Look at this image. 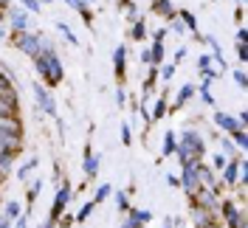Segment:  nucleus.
<instances>
[{
    "mask_svg": "<svg viewBox=\"0 0 248 228\" xmlns=\"http://www.w3.org/2000/svg\"><path fill=\"white\" fill-rule=\"evenodd\" d=\"M85 3H93V0H85Z\"/></svg>",
    "mask_w": 248,
    "mask_h": 228,
    "instance_id": "nucleus-59",
    "label": "nucleus"
},
{
    "mask_svg": "<svg viewBox=\"0 0 248 228\" xmlns=\"http://www.w3.org/2000/svg\"><path fill=\"white\" fill-rule=\"evenodd\" d=\"M110 192H113V189H110L108 183H102V186L96 189V195H93V203H96V206H99V203H105V200L110 198Z\"/></svg>",
    "mask_w": 248,
    "mask_h": 228,
    "instance_id": "nucleus-29",
    "label": "nucleus"
},
{
    "mask_svg": "<svg viewBox=\"0 0 248 228\" xmlns=\"http://www.w3.org/2000/svg\"><path fill=\"white\" fill-rule=\"evenodd\" d=\"M31 91H34V99H37V105H40V110H43V113H48V116H57V102H54V96H51L43 85H34Z\"/></svg>",
    "mask_w": 248,
    "mask_h": 228,
    "instance_id": "nucleus-6",
    "label": "nucleus"
},
{
    "mask_svg": "<svg viewBox=\"0 0 248 228\" xmlns=\"http://www.w3.org/2000/svg\"><path fill=\"white\" fill-rule=\"evenodd\" d=\"M71 195H74V192H71V186L65 183L60 192H57V198H54V206H51V217H48V220H54V223L60 220L62 212H65V206H68V200H71Z\"/></svg>",
    "mask_w": 248,
    "mask_h": 228,
    "instance_id": "nucleus-8",
    "label": "nucleus"
},
{
    "mask_svg": "<svg viewBox=\"0 0 248 228\" xmlns=\"http://www.w3.org/2000/svg\"><path fill=\"white\" fill-rule=\"evenodd\" d=\"M220 203H223L220 209H223V217H226L229 228H237V226H240V220L246 217V214L237 209V200H220Z\"/></svg>",
    "mask_w": 248,
    "mask_h": 228,
    "instance_id": "nucleus-9",
    "label": "nucleus"
},
{
    "mask_svg": "<svg viewBox=\"0 0 248 228\" xmlns=\"http://www.w3.org/2000/svg\"><path fill=\"white\" fill-rule=\"evenodd\" d=\"M181 60H186V48H184V46H181L178 51H175V65H178Z\"/></svg>",
    "mask_w": 248,
    "mask_h": 228,
    "instance_id": "nucleus-49",
    "label": "nucleus"
},
{
    "mask_svg": "<svg viewBox=\"0 0 248 228\" xmlns=\"http://www.w3.org/2000/svg\"><path fill=\"white\" fill-rule=\"evenodd\" d=\"M167 110H170V107H167V99H164V93H161V99L155 102L153 113H150V122H161V119L167 116Z\"/></svg>",
    "mask_w": 248,
    "mask_h": 228,
    "instance_id": "nucleus-19",
    "label": "nucleus"
},
{
    "mask_svg": "<svg viewBox=\"0 0 248 228\" xmlns=\"http://www.w3.org/2000/svg\"><path fill=\"white\" fill-rule=\"evenodd\" d=\"M15 158H17V152H9V150L0 147V169L3 172H9V169L15 167Z\"/></svg>",
    "mask_w": 248,
    "mask_h": 228,
    "instance_id": "nucleus-23",
    "label": "nucleus"
},
{
    "mask_svg": "<svg viewBox=\"0 0 248 228\" xmlns=\"http://www.w3.org/2000/svg\"><path fill=\"white\" fill-rule=\"evenodd\" d=\"M0 228H12V220L6 214H0Z\"/></svg>",
    "mask_w": 248,
    "mask_h": 228,
    "instance_id": "nucleus-50",
    "label": "nucleus"
},
{
    "mask_svg": "<svg viewBox=\"0 0 248 228\" xmlns=\"http://www.w3.org/2000/svg\"><path fill=\"white\" fill-rule=\"evenodd\" d=\"M34 62H37V74L43 76L48 85H60L62 82L65 71H62V62L57 57V51H48L43 57H34Z\"/></svg>",
    "mask_w": 248,
    "mask_h": 228,
    "instance_id": "nucleus-2",
    "label": "nucleus"
},
{
    "mask_svg": "<svg viewBox=\"0 0 248 228\" xmlns=\"http://www.w3.org/2000/svg\"><path fill=\"white\" fill-rule=\"evenodd\" d=\"M234 141V147H240V150H248V133H246V127H240L237 133H232L229 136Z\"/></svg>",
    "mask_w": 248,
    "mask_h": 228,
    "instance_id": "nucleus-24",
    "label": "nucleus"
},
{
    "mask_svg": "<svg viewBox=\"0 0 248 228\" xmlns=\"http://www.w3.org/2000/svg\"><path fill=\"white\" fill-rule=\"evenodd\" d=\"M65 3H68L71 9H77L85 20H91V12H88V3H85V0H65Z\"/></svg>",
    "mask_w": 248,
    "mask_h": 228,
    "instance_id": "nucleus-28",
    "label": "nucleus"
},
{
    "mask_svg": "<svg viewBox=\"0 0 248 228\" xmlns=\"http://www.w3.org/2000/svg\"><path fill=\"white\" fill-rule=\"evenodd\" d=\"M37 164H40V158H31L26 167H20V172H17V175H20V181H26V175H29L31 169H37Z\"/></svg>",
    "mask_w": 248,
    "mask_h": 228,
    "instance_id": "nucleus-37",
    "label": "nucleus"
},
{
    "mask_svg": "<svg viewBox=\"0 0 248 228\" xmlns=\"http://www.w3.org/2000/svg\"><path fill=\"white\" fill-rule=\"evenodd\" d=\"M215 124L220 127V130H223V133H229V136L240 130V122H237L234 116H229V113H220V110L215 113Z\"/></svg>",
    "mask_w": 248,
    "mask_h": 228,
    "instance_id": "nucleus-12",
    "label": "nucleus"
},
{
    "mask_svg": "<svg viewBox=\"0 0 248 228\" xmlns=\"http://www.w3.org/2000/svg\"><path fill=\"white\" fill-rule=\"evenodd\" d=\"M237 57H240V62H248V46L246 43H237Z\"/></svg>",
    "mask_w": 248,
    "mask_h": 228,
    "instance_id": "nucleus-43",
    "label": "nucleus"
},
{
    "mask_svg": "<svg viewBox=\"0 0 248 228\" xmlns=\"http://www.w3.org/2000/svg\"><path fill=\"white\" fill-rule=\"evenodd\" d=\"M0 147L9 152H20L23 150V133H3L0 130Z\"/></svg>",
    "mask_w": 248,
    "mask_h": 228,
    "instance_id": "nucleus-11",
    "label": "nucleus"
},
{
    "mask_svg": "<svg viewBox=\"0 0 248 228\" xmlns=\"http://www.w3.org/2000/svg\"><path fill=\"white\" fill-rule=\"evenodd\" d=\"M220 147H223V155L232 161V158H237V147H234L232 138H220Z\"/></svg>",
    "mask_w": 248,
    "mask_h": 228,
    "instance_id": "nucleus-27",
    "label": "nucleus"
},
{
    "mask_svg": "<svg viewBox=\"0 0 248 228\" xmlns=\"http://www.w3.org/2000/svg\"><path fill=\"white\" fill-rule=\"evenodd\" d=\"M57 29H60V31H62V37H65V40H68V43H71V46H79V40H77V34H74V31L68 29V23H62V20H60V23H57Z\"/></svg>",
    "mask_w": 248,
    "mask_h": 228,
    "instance_id": "nucleus-30",
    "label": "nucleus"
},
{
    "mask_svg": "<svg viewBox=\"0 0 248 228\" xmlns=\"http://www.w3.org/2000/svg\"><path fill=\"white\" fill-rule=\"evenodd\" d=\"M122 228H144V226H141V223L136 220V217H130V220H127V223H124Z\"/></svg>",
    "mask_w": 248,
    "mask_h": 228,
    "instance_id": "nucleus-47",
    "label": "nucleus"
},
{
    "mask_svg": "<svg viewBox=\"0 0 248 228\" xmlns=\"http://www.w3.org/2000/svg\"><path fill=\"white\" fill-rule=\"evenodd\" d=\"M0 96H17L15 91H12V82H9V76L0 71Z\"/></svg>",
    "mask_w": 248,
    "mask_h": 228,
    "instance_id": "nucleus-31",
    "label": "nucleus"
},
{
    "mask_svg": "<svg viewBox=\"0 0 248 228\" xmlns=\"http://www.w3.org/2000/svg\"><path fill=\"white\" fill-rule=\"evenodd\" d=\"M17 96H0V116H17Z\"/></svg>",
    "mask_w": 248,
    "mask_h": 228,
    "instance_id": "nucleus-16",
    "label": "nucleus"
},
{
    "mask_svg": "<svg viewBox=\"0 0 248 228\" xmlns=\"http://www.w3.org/2000/svg\"><path fill=\"white\" fill-rule=\"evenodd\" d=\"M40 189H43V181H34V186H31V192H29V198L34 200L37 195H40Z\"/></svg>",
    "mask_w": 248,
    "mask_h": 228,
    "instance_id": "nucleus-46",
    "label": "nucleus"
},
{
    "mask_svg": "<svg viewBox=\"0 0 248 228\" xmlns=\"http://www.w3.org/2000/svg\"><path fill=\"white\" fill-rule=\"evenodd\" d=\"M116 102H119V105H124V102H127V96H124V91H122V88L116 91Z\"/></svg>",
    "mask_w": 248,
    "mask_h": 228,
    "instance_id": "nucleus-51",
    "label": "nucleus"
},
{
    "mask_svg": "<svg viewBox=\"0 0 248 228\" xmlns=\"http://www.w3.org/2000/svg\"><path fill=\"white\" fill-rule=\"evenodd\" d=\"M40 228H54V220H46V223H43Z\"/></svg>",
    "mask_w": 248,
    "mask_h": 228,
    "instance_id": "nucleus-53",
    "label": "nucleus"
},
{
    "mask_svg": "<svg viewBox=\"0 0 248 228\" xmlns=\"http://www.w3.org/2000/svg\"><path fill=\"white\" fill-rule=\"evenodd\" d=\"M172 29L178 31V34H184V31H186V26L181 23V17H172Z\"/></svg>",
    "mask_w": 248,
    "mask_h": 228,
    "instance_id": "nucleus-45",
    "label": "nucleus"
},
{
    "mask_svg": "<svg viewBox=\"0 0 248 228\" xmlns=\"http://www.w3.org/2000/svg\"><path fill=\"white\" fill-rule=\"evenodd\" d=\"M113 65H116V74L119 76L127 74V46H116V51H113Z\"/></svg>",
    "mask_w": 248,
    "mask_h": 228,
    "instance_id": "nucleus-14",
    "label": "nucleus"
},
{
    "mask_svg": "<svg viewBox=\"0 0 248 228\" xmlns=\"http://www.w3.org/2000/svg\"><path fill=\"white\" fill-rule=\"evenodd\" d=\"M220 172H223V183L226 186H237L240 183V158H232Z\"/></svg>",
    "mask_w": 248,
    "mask_h": 228,
    "instance_id": "nucleus-10",
    "label": "nucleus"
},
{
    "mask_svg": "<svg viewBox=\"0 0 248 228\" xmlns=\"http://www.w3.org/2000/svg\"><path fill=\"white\" fill-rule=\"evenodd\" d=\"M23 9L31 12V15H40V12H43V3H40V0H23Z\"/></svg>",
    "mask_w": 248,
    "mask_h": 228,
    "instance_id": "nucleus-36",
    "label": "nucleus"
},
{
    "mask_svg": "<svg viewBox=\"0 0 248 228\" xmlns=\"http://www.w3.org/2000/svg\"><path fill=\"white\" fill-rule=\"evenodd\" d=\"M122 6H124V15L130 17V20H139V9H136L133 0H122Z\"/></svg>",
    "mask_w": 248,
    "mask_h": 228,
    "instance_id": "nucleus-35",
    "label": "nucleus"
},
{
    "mask_svg": "<svg viewBox=\"0 0 248 228\" xmlns=\"http://www.w3.org/2000/svg\"><path fill=\"white\" fill-rule=\"evenodd\" d=\"M130 217H136L141 226H144V223H150V220H153V212H139V209H133V212H130Z\"/></svg>",
    "mask_w": 248,
    "mask_h": 228,
    "instance_id": "nucleus-38",
    "label": "nucleus"
},
{
    "mask_svg": "<svg viewBox=\"0 0 248 228\" xmlns=\"http://www.w3.org/2000/svg\"><path fill=\"white\" fill-rule=\"evenodd\" d=\"M192 220H195L198 228H206L209 223H212V212L203 209V206H198V203H192Z\"/></svg>",
    "mask_w": 248,
    "mask_h": 228,
    "instance_id": "nucleus-13",
    "label": "nucleus"
},
{
    "mask_svg": "<svg viewBox=\"0 0 248 228\" xmlns=\"http://www.w3.org/2000/svg\"><path fill=\"white\" fill-rule=\"evenodd\" d=\"M3 214H6L9 220L20 217V203H17V200H9V203H6V209H3Z\"/></svg>",
    "mask_w": 248,
    "mask_h": 228,
    "instance_id": "nucleus-33",
    "label": "nucleus"
},
{
    "mask_svg": "<svg viewBox=\"0 0 248 228\" xmlns=\"http://www.w3.org/2000/svg\"><path fill=\"white\" fill-rule=\"evenodd\" d=\"M237 43H248V31L246 29H237Z\"/></svg>",
    "mask_w": 248,
    "mask_h": 228,
    "instance_id": "nucleus-48",
    "label": "nucleus"
},
{
    "mask_svg": "<svg viewBox=\"0 0 248 228\" xmlns=\"http://www.w3.org/2000/svg\"><path fill=\"white\" fill-rule=\"evenodd\" d=\"M0 130L3 133H23V124L17 116H0Z\"/></svg>",
    "mask_w": 248,
    "mask_h": 228,
    "instance_id": "nucleus-15",
    "label": "nucleus"
},
{
    "mask_svg": "<svg viewBox=\"0 0 248 228\" xmlns=\"http://www.w3.org/2000/svg\"><path fill=\"white\" fill-rule=\"evenodd\" d=\"M164 228H175V220H172V217H170V220L164 223Z\"/></svg>",
    "mask_w": 248,
    "mask_h": 228,
    "instance_id": "nucleus-52",
    "label": "nucleus"
},
{
    "mask_svg": "<svg viewBox=\"0 0 248 228\" xmlns=\"http://www.w3.org/2000/svg\"><path fill=\"white\" fill-rule=\"evenodd\" d=\"M9 23H12V29H15L17 34H20V31H31V17L23 6H12V9H9Z\"/></svg>",
    "mask_w": 248,
    "mask_h": 228,
    "instance_id": "nucleus-5",
    "label": "nucleus"
},
{
    "mask_svg": "<svg viewBox=\"0 0 248 228\" xmlns=\"http://www.w3.org/2000/svg\"><path fill=\"white\" fill-rule=\"evenodd\" d=\"M15 43H17V48L26 54V57H37V51H40V34L37 31H20L15 37Z\"/></svg>",
    "mask_w": 248,
    "mask_h": 228,
    "instance_id": "nucleus-3",
    "label": "nucleus"
},
{
    "mask_svg": "<svg viewBox=\"0 0 248 228\" xmlns=\"http://www.w3.org/2000/svg\"><path fill=\"white\" fill-rule=\"evenodd\" d=\"M175 147H178V138H175V133H167V136H164V150H161V158H170V155H175Z\"/></svg>",
    "mask_w": 248,
    "mask_h": 228,
    "instance_id": "nucleus-22",
    "label": "nucleus"
},
{
    "mask_svg": "<svg viewBox=\"0 0 248 228\" xmlns=\"http://www.w3.org/2000/svg\"><path fill=\"white\" fill-rule=\"evenodd\" d=\"M181 23H184L186 26V31H198V23H195V15H192V12H186V9H181Z\"/></svg>",
    "mask_w": 248,
    "mask_h": 228,
    "instance_id": "nucleus-26",
    "label": "nucleus"
},
{
    "mask_svg": "<svg viewBox=\"0 0 248 228\" xmlns=\"http://www.w3.org/2000/svg\"><path fill=\"white\" fill-rule=\"evenodd\" d=\"M226 164H229V158H226L223 152H220V155H212V167H215V169H223Z\"/></svg>",
    "mask_w": 248,
    "mask_h": 228,
    "instance_id": "nucleus-42",
    "label": "nucleus"
},
{
    "mask_svg": "<svg viewBox=\"0 0 248 228\" xmlns=\"http://www.w3.org/2000/svg\"><path fill=\"white\" fill-rule=\"evenodd\" d=\"M99 172V155H93L91 150H85V175L88 178H96Z\"/></svg>",
    "mask_w": 248,
    "mask_h": 228,
    "instance_id": "nucleus-18",
    "label": "nucleus"
},
{
    "mask_svg": "<svg viewBox=\"0 0 248 228\" xmlns=\"http://www.w3.org/2000/svg\"><path fill=\"white\" fill-rule=\"evenodd\" d=\"M0 23H3V12H0Z\"/></svg>",
    "mask_w": 248,
    "mask_h": 228,
    "instance_id": "nucleus-58",
    "label": "nucleus"
},
{
    "mask_svg": "<svg viewBox=\"0 0 248 228\" xmlns=\"http://www.w3.org/2000/svg\"><path fill=\"white\" fill-rule=\"evenodd\" d=\"M164 54H167V48H164V40H153V48H150L153 65H161V62H164Z\"/></svg>",
    "mask_w": 248,
    "mask_h": 228,
    "instance_id": "nucleus-20",
    "label": "nucleus"
},
{
    "mask_svg": "<svg viewBox=\"0 0 248 228\" xmlns=\"http://www.w3.org/2000/svg\"><path fill=\"white\" fill-rule=\"evenodd\" d=\"M175 68H178L175 62H170V65H158V74H161V79H164V82H170L172 76H175Z\"/></svg>",
    "mask_w": 248,
    "mask_h": 228,
    "instance_id": "nucleus-32",
    "label": "nucleus"
},
{
    "mask_svg": "<svg viewBox=\"0 0 248 228\" xmlns=\"http://www.w3.org/2000/svg\"><path fill=\"white\" fill-rule=\"evenodd\" d=\"M3 178H6V172H3V169H0V183H3Z\"/></svg>",
    "mask_w": 248,
    "mask_h": 228,
    "instance_id": "nucleus-56",
    "label": "nucleus"
},
{
    "mask_svg": "<svg viewBox=\"0 0 248 228\" xmlns=\"http://www.w3.org/2000/svg\"><path fill=\"white\" fill-rule=\"evenodd\" d=\"M93 209H96V203H93V200H91V203H85V206H82V212H79L77 217H74V220H77V223H85V220L91 217Z\"/></svg>",
    "mask_w": 248,
    "mask_h": 228,
    "instance_id": "nucleus-34",
    "label": "nucleus"
},
{
    "mask_svg": "<svg viewBox=\"0 0 248 228\" xmlns=\"http://www.w3.org/2000/svg\"><path fill=\"white\" fill-rule=\"evenodd\" d=\"M6 6H9V0H0V12H3V9H6Z\"/></svg>",
    "mask_w": 248,
    "mask_h": 228,
    "instance_id": "nucleus-55",
    "label": "nucleus"
},
{
    "mask_svg": "<svg viewBox=\"0 0 248 228\" xmlns=\"http://www.w3.org/2000/svg\"><path fill=\"white\" fill-rule=\"evenodd\" d=\"M12 228H29V214H20V217H15V226Z\"/></svg>",
    "mask_w": 248,
    "mask_h": 228,
    "instance_id": "nucleus-44",
    "label": "nucleus"
},
{
    "mask_svg": "<svg viewBox=\"0 0 248 228\" xmlns=\"http://www.w3.org/2000/svg\"><path fill=\"white\" fill-rule=\"evenodd\" d=\"M175 152H178L181 167H186V164H201L203 152H206V144H203V138L195 130H186L184 136H181V141H178Z\"/></svg>",
    "mask_w": 248,
    "mask_h": 228,
    "instance_id": "nucleus-1",
    "label": "nucleus"
},
{
    "mask_svg": "<svg viewBox=\"0 0 248 228\" xmlns=\"http://www.w3.org/2000/svg\"><path fill=\"white\" fill-rule=\"evenodd\" d=\"M116 206H119V212H130V203H127L124 192H116Z\"/></svg>",
    "mask_w": 248,
    "mask_h": 228,
    "instance_id": "nucleus-40",
    "label": "nucleus"
},
{
    "mask_svg": "<svg viewBox=\"0 0 248 228\" xmlns=\"http://www.w3.org/2000/svg\"><path fill=\"white\" fill-rule=\"evenodd\" d=\"M192 96H195V85H184V88L178 91V96H175V107H184Z\"/></svg>",
    "mask_w": 248,
    "mask_h": 228,
    "instance_id": "nucleus-21",
    "label": "nucleus"
},
{
    "mask_svg": "<svg viewBox=\"0 0 248 228\" xmlns=\"http://www.w3.org/2000/svg\"><path fill=\"white\" fill-rule=\"evenodd\" d=\"M234 82H237V85H240V88H243V91H246L248 88V79H246V71H240V68H237V71H234Z\"/></svg>",
    "mask_w": 248,
    "mask_h": 228,
    "instance_id": "nucleus-41",
    "label": "nucleus"
},
{
    "mask_svg": "<svg viewBox=\"0 0 248 228\" xmlns=\"http://www.w3.org/2000/svg\"><path fill=\"white\" fill-rule=\"evenodd\" d=\"M237 3H240V6H246V0H237Z\"/></svg>",
    "mask_w": 248,
    "mask_h": 228,
    "instance_id": "nucleus-57",
    "label": "nucleus"
},
{
    "mask_svg": "<svg viewBox=\"0 0 248 228\" xmlns=\"http://www.w3.org/2000/svg\"><path fill=\"white\" fill-rule=\"evenodd\" d=\"M192 203H198V206H203V209L215 212L217 206H220V198H217L215 189H209V186H198V192L192 195Z\"/></svg>",
    "mask_w": 248,
    "mask_h": 228,
    "instance_id": "nucleus-4",
    "label": "nucleus"
},
{
    "mask_svg": "<svg viewBox=\"0 0 248 228\" xmlns=\"http://www.w3.org/2000/svg\"><path fill=\"white\" fill-rule=\"evenodd\" d=\"M122 144H127V147L133 144V127L130 124H122Z\"/></svg>",
    "mask_w": 248,
    "mask_h": 228,
    "instance_id": "nucleus-39",
    "label": "nucleus"
},
{
    "mask_svg": "<svg viewBox=\"0 0 248 228\" xmlns=\"http://www.w3.org/2000/svg\"><path fill=\"white\" fill-rule=\"evenodd\" d=\"M0 40H6V26L0 23Z\"/></svg>",
    "mask_w": 248,
    "mask_h": 228,
    "instance_id": "nucleus-54",
    "label": "nucleus"
},
{
    "mask_svg": "<svg viewBox=\"0 0 248 228\" xmlns=\"http://www.w3.org/2000/svg\"><path fill=\"white\" fill-rule=\"evenodd\" d=\"M130 34H133V40H144L147 37V26H144V20H133V29H130Z\"/></svg>",
    "mask_w": 248,
    "mask_h": 228,
    "instance_id": "nucleus-25",
    "label": "nucleus"
},
{
    "mask_svg": "<svg viewBox=\"0 0 248 228\" xmlns=\"http://www.w3.org/2000/svg\"><path fill=\"white\" fill-rule=\"evenodd\" d=\"M201 164H203V161H201ZM201 164H186L184 175L178 178L181 186H184V192H189V195H195V192H198V186H201V183H198V167H201Z\"/></svg>",
    "mask_w": 248,
    "mask_h": 228,
    "instance_id": "nucleus-7",
    "label": "nucleus"
},
{
    "mask_svg": "<svg viewBox=\"0 0 248 228\" xmlns=\"http://www.w3.org/2000/svg\"><path fill=\"white\" fill-rule=\"evenodd\" d=\"M153 12L161 17H167V20H172L175 17V9H172V0H153Z\"/></svg>",
    "mask_w": 248,
    "mask_h": 228,
    "instance_id": "nucleus-17",
    "label": "nucleus"
}]
</instances>
